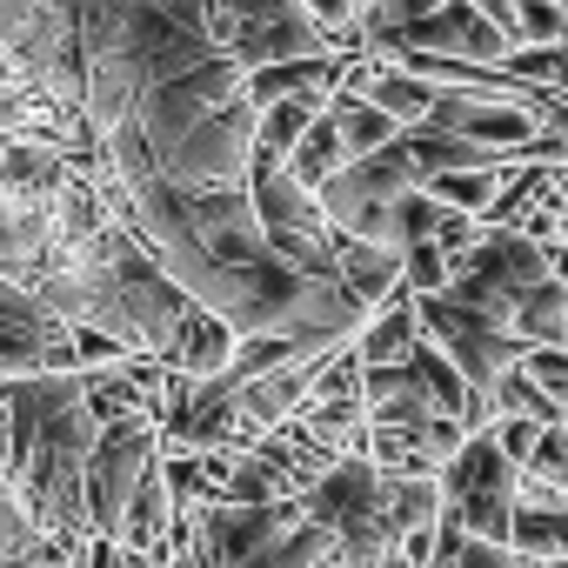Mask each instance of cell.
I'll list each match as a JSON object with an SVG mask.
<instances>
[{
	"label": "cell",
	"instance_id": "10",
	"mask_svg": "<svg viewBox=\"0 0 568 568\" xmlns=\"http://www.w3.org/2000/svg\"><path fill=\"white\" fill-rule=\"evenodd\" d=\"M395 54H442V61H475V68H501L508 61V34L475 8V0H442L435 14L408 21L375 61H395Z\"/></svg>",
	"mask_w": 568,
	"mask_h": 568
},
{
	"label": "cell",
	"instance_id": "21",
	"mask_svg": "<svg viewBox=\"0 0 568 568\" xmlns=\"http://www.w3.org/2000/svg\"><path fill=\"white\" fill-rule=\"evenodd\" d=\"M435 568H521V555H515V548H495V541H475L468 528L442 521V555H435Z\"/></svg>",
	"mask_w": 568,
	"mask_h": 568
},
{
	"label": "cell",
	"instance_id": "15",
	"mask_svg": "<svg viewBox=\"0 0 568 568\" xmlns=\"http://www.w3.org/2000/svg\"><path fill=\"white\" fill-rule=\"evenodd\" d=\"M415 348H422V302L402 288L388 308L368 315V328L355 335V355H362V368H402Z\"/></svg>",
	"mask_w": 568,
	"mask_h": 568
},
{
	"label": "cell",
	"instance_id": "2",
	"mask_svg": "<svg viewBox=\"0 0 568 568\" xmlns=\"http://www.w3.org/2000/svg\"><path fill=\"white\" fill-rule=\"evenodd\" d=\"M254 194V214H261V234H267V254L281 267H295L308 281H342V234L335 221L322 214V194H308L288 168H261L247 181Z\"/></svg>",
	"mask_w": 568,
	"mask_h": 568
},
{
	"label": "cell",
	"instance_id": "29",
	"mask_svg": "<svg viewBox=\"0 0 568 568\" xmlns=\"http://www.w3.org/2000/svg\"><path fill=\"white\" fill-rule=\"evenodd\" d=\"M548 267H555V281L568 288V241H548Z\"/></svg>",
	"mask_w": 568,
	"mask_h": 568
},
{
	"label": "cell",
	"instance_id": "32",
	"mask_svg": "<svg viewBox=\"0 0 568 568\" xmlns=\"http://www.w3.org/2000/svg\"><path fill=\"white\" fill-rule=\"evenodd\" d=\"M561 241H568V221H561Z\"/></svg>",
	"mask_w": 568,
	"mask_h": 568
},
{
	"label": "cell",
	"instance_id": "5",
	"mask_svg": "<svg viewBox=\"0 0 568 568\" xmlns=\"http://www.w3.org/2000/svg\"><path fill=\"white\" fill-rule=\"evenodd\" d=\"M154 168L187 187V194H221V187H247L254 181V108L234 101L207 121H194L187 134H174L168 148H154Z\"/></svg>",
	"mask_w": 568,
	"mask_h": 568
},
{
	"label": "cell",
	"instance_id": "12",
	"mask_svg": "<svg viewBox=\"0 0 568 568\" xmlns=\"http://www.w3.org/2000/svg\"><path fill=\"white\" fill-rule=\"evenodd\" d=\"M295 521H308V515H302V501H274V508L207 501V508H194V528H201V541L214 548V561H221V568H247L274 535H288Z\"/></svg>",
	"mask_w": 568,
	"mask_h": 568
},
{
	"label": "cell",
	"instance_id": "17",
	"mask_svg": "<svg viewBox=\"0 0 568 568\" xmlns=\"http://www.w3.org/2000/svg\"><path fill=\"white\" fill-rule=\"evenodd\" d=\"M475 8L508 34V54L515 48H561L568 41V8H561V0H475Z\"/></svg>",
	"mask_w": 568,
	"mask_h": 568
},
{
	"label": "cell",
	"instance_id": "27",
	"mask_svg": "<svg viewBox=\"0 0 568 568\" xmlns=\"http://www.w3.org/2000/svg\"><path fill=\"white\" fill-rule=\"evenodd\" d=\"M528 475H541V481H555V488L568 495V428H548V435H541V448H535Z\"/></svg>",
	"mask_w": 568,
	"mask_h": 568
},
{
	"label": "cell",
	"instance_id": "9",
	"mask_svg": "<svg viewBox=\"0 0 568 568\" xmlns=\"http://www.w3.org/2000/svg\"><path fill=\"white\" fill-rule=\"evenodd\" d=\"M0 375H8V382H28V375H81L74 328L41 295H28L21 281H8V274H0Z\"/></svg>",
	"mask_w": 568,
	"mask_h": 568
},
{
	"label": "cell",
	"instance_id": "13",
	"mask_svg": "<svg viewBox=\"0 0 568 568\" xmlns=\"http://www.w3.org/2000/svg\"><path fill=\"white\" fill-rule=\"evenodd\" d=\"M508 548H515L521 561H555V555H568V495H561L555 481L521 475V488H515V535H508Z\"/></svg>",
	"mask_w": 568,
	"mask_h": 568
},
{
	"label": "cell",
	"instance_id": "25",
	"mask_svg": "<svg viewBox=\"0 0 568 568\" xmlns=\"http://www.w3.org/2000/svg\"><path fill=\"white\" fill-rule=\"evenodd\" d=\"M28 548H41V528H34V515L21 508L14 481H0V561H14V555H28Z\"/></svg>",
	"mask_w": 568,
	"mask_h": 568
},
{
	"label": "cell",
	"instance_id": "6",
	"mask_svg": "<svg viewBox=\"0 0 568 568\" xmlns=\"http://www.w3.org/2000/svg\"><path fill=\"white\" fill-rule=\"evenodd\" d=\"M515 488H521V468L501 455V442L481 428L462 442V455L442 468V501H448V521L468 528L475 541H495L508 548L515 535Z\"/></svg>",
	"mask_w": 568,
	"mask_h": 568
},
{
	"label": "cell",
	"instance_id": "28",
	"mask_svg": "<svg viewBox=\"0 0 568 568\" xmlns=\"http://www.w3.org/2000/svg\"><path fill=\"white\" fill-rule=\"evenodd\" d=\"M14 475V422H8V402H0V481Z\"/></svg>",
	"mask_w": 568,
	"mask_h": 568
},
{
	"label": "cell",
	"instance_id": "11",
	"mask_svg": "<svg viewBox=\"0 0 568 568\" xmlns=\"http://www.w3.org/2000/svg\"><path fill=\"white\" fill-rule=\"evenodd\" d=\"M428 134L495 148L501 161H528V148H535V108H521V101H508V94L442 88V101H435V114H428Z\"/></svg>",
	"mask_w": 568,
	"mask_h": 568
},
{
	"label": "cell",
	"instance_id": "22",
	"mask_svg": "<svg viewBox=\"0 0 568 568\" xmlns=\"http://www.w3.org/2000/svg\"><path fill=\"white\" fill-rule=\"evenodd\" d=\"M308 348H295L288 335H247L241 348H234V382H261V375H274V368H288V362H302Z\"/></svg>",
	"mask_w": 568,
	"mask_h": 568
},
{
	"label": "cell",
	"instance_id": "23",
	"mask_svg": "<svg viewBox=\"0 0 568 568\" xmlns=\"http://www.w3.org/2000/svg\"><path fill=\"white\" fill-rule=\"evenodd\" d=\"M495 415H521V422H541V428H561V415H555V402H548V395H541V388H535V382H528L521 368H515V375H508V382L495 388Z\"/></svg>",
	"mask_w": 568,
	"mask_h": 568
},
{
	"label": "cell",
	"instance_id": "7",
	"mask_svg": "<svg viewBox=\"0 0 568 568\" xmlns=\"http://www.w3.org/2000/svg\"><path fill=\"white\" fill-rule=\"evenodd\" d=\"M422 335L462 368V382H468L481 402H495V388H501V382L521 368V355H528V342H515L501 322L462 308L455 295H422Z\"/></svg>",
	"mask_w": 568,
	"mask_h": 568
},
{
	"label": "cell",
	"instance_id": "3",
	"mask_svg": "<svg viewBox=\"0 0 568 568\" xmlns=\"http://www.w3.org/2000/svg\"><path fill=\"white\" fill-rule=\"evenodd\" d=\"M302 515L315 528L335 535V548L355 561V568H375L395 541H388V475L368 462V455H348L335 462L308 495H302Z\"/></svg>",
	"mask_w": 568,
	"mask_h": 568
},
{
	"label": "cell",
	"instance_id": "18",
	"mask_svg": "<svg viewBox=\"0 0 568 568\" xmlns=\"http://www.w3.org/2000/svg\"><path fill=\"white\" fill-rule=\"evenodd\" d=\"M328 114H335V128H342V148H348V168L402 141V128H395V121H388L382 108H368L362 94H335V101H328Z\"/></svg>",
	"mask_w": 568,
	"mask_h": 568
},
{
	"label": "cell",
	"instance_id": "24",
	"mask_svg": "<svg viewBox=\"0 0 568 568\" xmlns=\"http://www.w3.org/2000/svg\"><path fill=\"white\" fill-rule=\"evenodd\" d=\"M535 168H568V94H555L535 121V148H528Z\"/></svg>",
	"mask_w": 568,
	"mask_h": 568
},
{
	"label": "cell",
	"instance_id": "16",
	"mask_svg": "<svg viewBox=\"0 0 568 568\" xmlns=\"http://www.w3.org/2000/svg\"><path fill=\"white\" fill-rule=\"evenodd\" d=\"M342 288L375 315V308H388L408 281H402V247H375V241H355V234H342Z\"/></svg>",
	"mask_w": 568,
	"mask_h": 568
},
{
	"label": "cell",
	"instance_id": "4",
	"mask_svg": "<svg viewBox=\"0 0 568 568\" xmlns=\"http://www.w3.org/2000/svg\"><path fill=\"white\" fill-rule=\"evenodd\" d=\"M555 267H548V247L541 241H528L521 227H481V241H475V254L455 267V302L462 308H475V315H488V322H515V308H521V295H535L541 281H548ZM515 335V328H508Z\"/></svg>",
	"mask_w": 568,
	"mask_h": 568
},
{
	"label": "cell",
	"instance_id": "30",
	"mask_svg": "<svg viewBox=\"0 0 568 568\" xmlns=\"http://www.w3.org/2000/svg\"><path fill=\"white\" fill-rule=\"evenodd\" d=\"M375 568H408V561H402V555H395V548H388V555H382V561H375Z\"/></svg>",
	"mask_w": 568,
	"mask_h": 568
},
{
	"label": "cell",
	"instance_id": "20",
	"mask_svg": "<svg viewBox=\"0 0 568 568\" xmlns=\"http://www.w3.org/2000/svg\"><path fill=\"white\" fill-rule=\"evenodd\" d=\"M335 555V535L328 528H315V521H295L288 535H274L247 568H322Z\"/></svg>",
	"mask_w": 568,
	"mask_h": 568
},
{
	"label": "cell",
	"instance_id": "26",
	"mask_svg": "<svg viewBox=\"0 0 568 568\" xmlns=\"http://www.w3.org/2000/svg\"><path fill=\"white\" fill-rule=\"evenodd\" d=\"M488 435H495V442H501V455L528 475V462H535V448H541V435H548V428H541V422H521V415H495V428H488Z\"/></svg>",
	"mask_w": 568,
	"mask_h": 568
},
{
	"label": "cell",
	"instance_id": "1",
	"mask_svg": "<svg viewBox=\"0 0 568 568\" xmlns=\"http://www.w3.org/2000/svg\"><path fill=\"white\" fill-rule=\"evenodd\" d=\"M14 422V495L34 515L41 541L88 548L101 541L88 521V455L101 442V415L88 408L81 375H28L0 388Z\"/></svg>",
	"mask_w": 568,
	"mask_h": 568
},
{
	"label": "cell",
	"instance_id": "19",
	"mask_svg": "<svg viewBox=\"0 0 568 568\" xmlns=\"http://www.w3.org/2000/svg\"><path fill=\"white\" fill-rule=\"evenodd\" d=\"M342 168H348V148H342V128H335V114H322V121L308 128V141H302V148L288 154V174H295V181H302L308 194H322V187H328V181H335Z\"/></svg>",
	"mask_w": 568,
	"mask_h": 568
},
{
	"label": "cell",
	"instance_id": "14",
	"mask_svg": "<svg viewBox=\"0 0 568 568\" xmlns=\"http://www.w3.org/2000/svg\"><path fill=\"white\" fill-rule=\"evenodd\" d=\"M234 348H241V335H234L221 315H207V308L194 302V315L181 322V335H174V348L161 355V368L181 375V382H214V375L234 368Z\"/></svg>",
	"mask_w": 568,
	"mask_h": 568
},
{
	"label": "cell",
	"instance_id": "8",
	"mask_svg": "<svg viewBox=\"0 0 568 568\" xmlns=\"http://www.w3.org/2000/svg\"><path fill=\"white\" fill-rule=\"evenodd\" d=\"M161 468V422H108L88 455V521L101 541H121V521L141 481Z\"/></svg>",
	"mask_w": 568,
	"mask_h": 568
},
{
	"label": "cell",
	"instance_id": "31",
	"mask_svg": "<svg viewBox=\"0 0 568 568\" xmlns=\"http://www.w3.org/2000/svg\"><path fill=\"white\" fill-rule=\"evenodd\" d=\"M521 568H568V555H555V561H521Z\"/></svg>",
	"mask_w": 568,
	"mask_h": 568
}]
</instances>
